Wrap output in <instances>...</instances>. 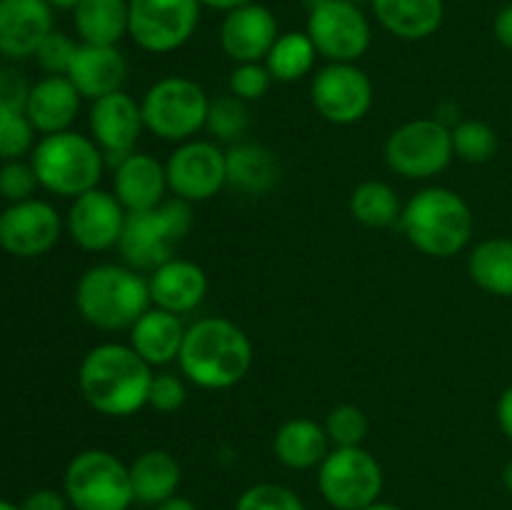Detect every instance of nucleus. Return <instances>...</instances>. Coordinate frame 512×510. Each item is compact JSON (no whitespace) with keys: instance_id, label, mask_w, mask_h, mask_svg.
<instances>
[{"instance_id":"nucleus-1","label":"nucleus","mask_w":512,"mask_h":510,"mask_svg":"<svg viewBox=\"0 0 512 510\" xmlns=\"http://www.w3.org/2000/svg\"><path fill=\"white\" fill-rule=\"evenodd\" d=\"M153 368L130 343H100L83 355L78 388L85 403L105 418H130L148 405Z\"/></svg>"},{"instance_id":"nucleus-2","label":"nucleus","mask_w":512,"mask_h":510,"mask_svg":"<svg viewBox=\"0 0 512 510\" xmlns=\"http://www.w3.org/2000/svg\"><path fill=\"white\" fill-rule=\"evenodd\" d=\"M178 365L180 375L198 388H235L253 368V343L230 318L208 315L185 328Z\"/></svg>"},{"instance_id":"nucleus-3","label":"nucleus","mask_w":512,"mask_h":510,"mask_svg":"<svg viewBox=\"0 0 512 510\" xmlns=\"http://www.w3.org/2000/svg\"><path fill=\"white\" fill-rule=\"evenodd\" d=\"M398 228L423 255L453 258L468 248L475 218L463 195L443 185H430L403 205Z\"/></svg>"},{"instance_id":"nucleus-4","label":"nucleus","mask_w":512,"mask_h":510,"mask_svg":"<svg viewBox=\"0 0 512 510\" xmlns=\"http://www.w3.org/2000/svg\"><path fill=\"white\" fill-rule=\"evenodd\" d=\"M153 305L148 278L128 263H98L80 275L75 285V308L95 330H130Z\"/></svg>"},{"instance_id":"nucleus-5","label":"nucleus","mask_w":512,"mask_h":510,"mask_svg":"<svg viewBox=\"0 0 512 510\" xmlns=\"http://www.w3.org/2000/svg\"><path fill=\"white\" fill-rule=\"evenodd\" d=\"M40 188L58 198H78L98 188L103 170L108 165L103 150L90 135L78 130L43 135L30 153Z\"/></svg>"},{"instance_id":"nucleus-6","label":"nucleus","mask_w":512,"mask_h":510,"mask_svg":"<svg viewBox=\"0 0 512 510\" xmlns=\"http://www.w3.org/2000/svg\"><path fill=\"white\" fill-rule=\"evenodd\" d=\"M193 228V208L185 200H165L150 210L128 213L118 250L123 263L140 273H150L158 265L175 258L178 245Z\"/></svg>"},{"instance_id":"nucleus-7","label":"nucleus","mask_w":512,"mask_h":510,"mask_svg":"<svg viewBox=\"0 0 512 510\" xmlns=\"http://www.w3.org/2000/svg\"><path fill=\"white\" fill-rule=\"evenodd\" d=\"M210 95L203 85L185 75H165L145 90L140 100L148 133L165 143H185L205 130Z\"/></svg>"},{"instance_id":"nucleus-8","label":"nucleus","mask_w":512,"mask_h":510,"mask_svg":"<svg viewBox=\"0 0 512 510\" xmlns=\"http://www.w3.org/2000/svg\"><path fill=\"white\" fill-rule=\"evenodd\" d=\"M63 493L73 510H130L135 503L130 468L103 448L73 455L63 475Z\"/></svg>"},{"instance_id":"nucleus-9","label":"nucleus","mask_w":512,"mask_h":510,"mask_svg":"<svg viewBox=\"0 0 512 510\" xmlns=\"http://www.w3.org/2000/svg\"><path fill=\"white\" fill-rule=\"evenodd\" d=\"M453 158V130L438 118L408 120L385 140V163L405 180L435 178Z\"/></svg>"},{"instance_id":"nucleus-10","label":"nucleus","mask_w":512,"mask_h":510,"mask_svg":"<svg viewBox=\"0 0 512 510\" xmlns=\"http://www.w3.org/2000/svg\"><path fill=\"white\" fill-rule=\"evenodd\" d=\"M385 475L370 450L333 448L318 468V490L333 510H363L378 503Z\"/></svg>"},{"instance_id":"nucleus-11","label":"nucleus","mask_w":512,"mask_h":510,"mask_svg":"<svg viewBox=\"0 0 512 510\" xmlns=\"http://www.w3.org/2000/svg\"><path fill=\"white\" fill-rule=\"evenodd\" d=\"M200 10V0H128V35L145 53H175L198 30Z\"/></svg>"},{"instance_id":"nucleus-12","label":"nucleus","mask_w":512,"mask_h":510,"mask_svg":"<svg viewBox=\"0 0 512 510\" xmlns=\"http://www.w3.org/2000/svg\"><path fill=\"white\" fill-rule=\"evenodd\" d=\"M305 33L328 63H358L373 43V28L360 5L318 0L310 5Z\"/></svg>"},{"instance_id":"nucleus-13","label":"nucleus","mask_w":512,"mask_h":510,"mask_svg":"<svg viewBox=\"0 0 512 510\" xmlns=\"http://www.w3.org/2000/svg\"><path fill=\"white\" fill-rule=\"evenodd\" d=\"M165 175L175 198L190 205L205 203L228 185L225 150L215 140H185L165 160Z\"/></svg>"},{"instance_id":"nucleus-14","label":"nucleus","mask_w":512,"mask_h":510,"mask_svg":"<svg viewBox=\"0 0 512 510\" xmlns=\"http://www.w3.org/2000/svg\"><path fill=\"white\" fill-rule=\"evenodd\" d=\"M310 100L328 123L355 125L373 108V80L355 63H328L315 73Z\"/></svg>"},{"instance_id":"nucleus-15","label":"nucleus","mask_w":512,"mask_h":510,"mask_svg":"<svg viewBox=\"0 0 512 510\" xmlns=\"http://www.w3.org/2000/svg\"><path fill=\"white\" fill-rule=\"evenodd\" d=\"M60 235L63 218L48 200H20L0 213V248L13 258H40L55 248Z\"/></svg>"},{"instance_id":"nucleus-16","label":"nucleus","mask_w":512,"mask_h":510,"mask_svg":"<svg viewBox=\"0 0 512 510\" xmlns=\"http://www.w3.org/2000/svg\"><path fill=\"white\" fill-rule=\"evenodd\" d=\"M128 210L120 205L113 190L93 188L73 198L65 218L70 240L88 253H105L118 248Z\"/></svg>"},{"instance_id":"nucleus-17","label":"nucleus","mask_w":512,"mask_h":510,"mask_svg":"<svg viewBox=\"0 0 512 510\" xmlns=\"http://www.w3.org/2000/svg\"><path fill=\"white\" fill-rule=\"evenodd\" d=\"M88 128L90 138L103 150L105 160L115 165L125 155L138 150L140 133L145 130L143 110L133 95L118 90L90 103Z\"/></svg>"},{"instance_id":"nucleus-18","label":"nucleus","mask_w":512,"mask_h":510,"mask_svg":"<svg viewBox=\"0 0 512 510\" xmlns=\"http://www.w3.org/2000/svg\"><path fill=\"white\" fill-rule=\"evenodd\" d=\"M280 35L278 18L258 0L225 13L220 25V48L233 63H263Z\"/></svg>"},{"instance_id":"nucleus-19","label":"nucleus","mask_w":512,"mask_h":510,"mask_svg":"<svg viewBox=\"0 0 512 510\" xmlns=\"http://www.w3.org/2000/svg\"><path fill=\"white\" fill-rule=\"evenodd\" d=\"M53 8L45 0H0V55L33 58L53 33Z\"/></svg>"},{"instance_id":"nucleus-20","label":"nucleus","mask_w":512,"mask_h":510,"mask_svg":"<svg viewBox=\"0 0 512 510\" xmlns=\"http://www.w3.org/2000/svg\"><path fill=\"white\" fill-rule=\"evenodd\" d=\"M168 190L165 163L155 155L135 150L113 165V195L128 213H140L165 203Z\"/></svg>"},{"instance_id":"nucleus-21","label":"nucleus","mask_w":512,"mask_h":510,"mask_svg":"<svg viewBox=\"0 0 512 510\" xmlns=\"http://www.w3.org/2000/svg\"><path fill=\"white\" fill-rule=\"evenodd\" d=\"M148 288L155 308L185 315L203 305L205 295H208V275L198 263L175 255L168 263L150 270Z\"/></svg>"},{"instance_id":"nucleus-22","label":"nucleus","mask_w":512,"mask_h":510,"mask_svg":"<svg viewBox=\"0 0 512 510\" xmlns=\"http://www.w3.org/2000/svg\"><path fill=\"white\" fill-rule=\"evenodd\" d=\"M70 83L85 100H98L103 95L123 90L128 80V58L118 45L80 43L68 70Z\"/></svg>"},{"instance_id":"nucleus-23","label":"nucleus","mask_w":512,"mask_h":510,"mask_svg":"<svg viewBox=\"0 0 512 510\" xmlns=\"http://www.w3.org/2000/svg\"><path fill=\"white\" fill-rule=\"evenodd\" d=\"M83 105V95L78 93L68 75H45L35 85H30L25 115L33 128L43 135L63 133L75 123Z\"/></svg>"},{"instance_id":"nucleus-24","label":"nucleus","mask_w":512,"mask_h":510,"mask_svg":"<svg viewBox=\"0 0 512 510\" xmlns=\"http://www.w3.org/2000/svg\"><path fill=\"white\" fill-rule=\"evenodd\" d=\"M185 328L188 325L180 315L150 305L128 330V343L150 368H163V365L178 363Z\"/></svg>"},{"instance_id":"nucleus-25","label":"nucleus","mask_w":512,"mask_h":510,"mask_svg":"<svg viewBox=\"0 0 512 510\" xmlns=\"http://www.w3.org/2000/svg\"><path fill=\"white\" fill-rule=\"evenodd\" d=\"M330 450L333 445L325 425L313 418H290L275 430L273 453L290 470L320 468Z\"/></svg>"},{"instance_id":"nucleus-26","label":"nucleus","mask_w":512,"mask_h":510,"mask_svg":"<svg viewBox=\"0 0 512 510\" xmlns=\"http://www.w3.org/2000/svg\"><path fill=\"white\" fill-rule=\"evenodd\" d=\"M378 23L400 40H425L443 25V0H370Z\"/></svg>"},{"instance_id":"nucleus-27","label":"nucleus","mask_w":512,"mask_h":510,"mask_svg":"<svg viewBox=\"0 0 512 510\" xmlns=\"http://www.w3.org/2000/svg\"><path fill=\"white\" fill-rule=\"evenodd\" d=\"M225 165H228V185L243 195H265L278 185L280 163L270 148L260 143L230 145L225 150Z\"/></svg>"},{"instance_id":"nucleus-28","label":"nucleus","mask_w":512,"mask_h":510,"mask_svg":"<svg viewBox=\"0 0 512 510\" xmlns=\"http://www.w3.org/2000/svg\"><path fill=\"white\" fill-rule=\"evenodd\" d=\"M130 468V483H133L135 503L143 505H160L163 500L178 495L183 470H180L178 458L168 450H145L140 453Z\"/></svg>"},{"instance_id":"nucleus-29","label":"nucleus","mask_w":512,"mask_h":510,"mask_svg":"<svg viewBox=\"0 0 512 510\" xmlns=\"http://www.w3.org/2000/svg\"><path fill=\"white\" fill-rule=\"evenodd\" d=\"M73 25L80 43L118 45L128 35V0H80Z\"/></svg>"},{"instance_id":"nucleus-30","label":"nucleus","mask_w":512,"mask_h":510,"mask_svg":"<svg viewBox=\"0 0 512 510\" xmlns=\"http://www.w3.org/2000/svg\"><path fill=\"white\" fill-rule=\"evenodd\" d=\"M468 275L485 293L512 298V238L480 240L470 250Z\"/></svg>"},{"instance_id":"nucleus-31","label":"nucleus","mask_w":512,"mask_h":510,"mask_svg":"<svg viewBox=\"0 0 512 510\" xmlns=\"http://www.w3.org/2000/svg\"><path fill=\"white\" fill-rule=\"evenodd\" d=\"M315 60H318V50L310 35L290 30V33L278 35L263 63L275 83H298L305 75L313 73Z\"/></svg>"},{"instance_id":"nucleus-32","label":"nucleus","mask_w":512,"mask_h":510,"mask_svg":"<svg viewBox=\"0 0 512 510\" xmlns=\"http://www.w3.org/2000/svg\"><path fill=\"white\" fill-rule=\"evenodd\" d=\"M350 215L365 228H390L398 225L403 203L393 185L385 180H365L350 193Z\"/></svg>"},{"instance_id":"nucleus-33","label":"nucleus","mask_w":512,"mask_h":510,"mask_svg":"<svg viewBox=\"0 0 512 510\" xmlns=\"http://www.w3.org/2000/svg\"><path fill=\"white\" fill-rule=\"evenodd\" d=\"M453 153L455 158L470 165H483L498 155L500 140L493 125L485 120L468 118L453 125Z\"/></svg>"},{"instance_id":"nucleus-34","label":"nucleus","mask_w":512,"mask_h":510,"mask_svg":"<svg viewBox=\"0 0 512 510\" xmlns=\"http://www.w3.org/2000/svg\"><path fill=\"white\" fill-rule=\"evenodd\" d=\"M250 128V110L248 103L238 100L235 95H218L210 98L208 120H205V130L215 143L235 145L248 135Z\"/></svg>"},{"instance_id":"nucleus-35","label":"nucleus","mask_w":512,"mask_h":510,"mask_svg":"<svg viewBox=\"0 0 512 510\" xmlns=\"http://www.w3.org/2000/svg\"><path fill=\"white\" fill-rule=\"evenodd\" d=\"M323 425L333 448H355V445H363L370 433L368 415H365L363 408H358L353 403L335 405Z\"/></svg>"},{"instance_id":"nucleus-36","label":"nucleus","mask_w":512,"mask_h":510,"mask_svg":"<svg viewBox=\"0 0 512 510\" xmlns=\"http://www.w3.org/2000/svg\"><path fill=\"white\" fill-rule=\"evenodd\" d=\"M235 510H305V503L288 485L258 483L240 493Z\"/></svg>"},{"instance_id":"nucleus-37","label":"nucleus","mask_w":512,"mask_h":510,"mask_svg":"<svg viewBox=\"0 0 512 510\" xmlns=\"http://www.w3.org/2000/svg\"><path fill=\"white\" fill-rule=\"evenodd\" d=\"M35 133L38 130L25 113L0 115V160H23V155L33 153Z\"/></svg>"},{"instance_id":"nucleus-38","label":"nucleus","mask_w":512,"mask_h":510,"mask_svg":"<svg viewBox=\"0 0 512 510\" xmlns=\"http://www.w3.org/2000/svg\"><path fill=\"white\" fill-rule=\"evenodd\" d=\"M273 83L275 80L265 68V63H235L228 78V93L243 103H255V100L268 95Z\"/></svg>"},{"instance_id":"nucleus-39","label":"nucleus","mask_w":512,"mask_h":510,"mask_svg":"<svg viewBox=\"0 0 512 510\" xmlns=\"http://www.w3.org/2000/svg\"><path fill=\"white\" fill-rule=\"evenodd\" d=\"M78 45V40L70 38L68 33L53 30V33L40 43V48L35 50L33 58L48 75H68Z\"/></svg>"},{"instance_id":"nucleus-40","label":"nucleus","mask_w":512,"mask_h":510,"mask_svg":"<svg viewBox=\"0 0 512 510\" xmlns=\"http://www.w3.org/2000/svg\"><path fill=\"white\" fill-rule=\"evenodd\" d=\"M40 188L38 175H35L33 163L25 160H8L0 168V198L8 203H20V200L33 198L35 190Z\"/></svg>"},{"instance_id":"nucleus-41","label":"nucleus","mask_w":512,"mask_h":510,"mask_svg":"<svg viewBox=\"0 0 512 510\" xmlns=\"http://www.w3.org/2000/svg\"><path fill=\"white\" fill-rule=\"evenodd\" d=\"M188 380L178 373H158L150 385L148 405L158 413H175L188 400Z\"/></svg>"},{"instance_id":"nucleus-42","label":"nucleus","mask_w":512,"mask_h":510,"mask_svg":"<svg viewBox=\"0 0 512 510\" xmlns=\"http://www.w3.org/2000/svg\"><path fill=\"white\" fill-rule=\"evenodd\" d=\"M28 93L30 85L25 83L23 75L18 70L0 65V115L25 113Z\"/></svg>"},{"instance_id":"nucleus-43","label":"nucleus","mask_w":512,"mask_h":510,"mask_svg":"<svg viewBox=\"0 0 512 510\" xmlns=\"http://www.w3.org/2000/svg\"><path fill=\"white\" fill-rule=\"evenodd\" d=\"M70 503L65 498L63 490L53 488H38L33 493L25 495V500L20 503V510H68Z\"/></svg>"},{"instance_id":"nucleus-44","label":"nucleus","mask_w":512,"mask_h":510,"mask_svg":"<svg viewBox=\"0 0 512 510\" xmlns=\"http://www.w3.org/2000/svg\"><path fill=\"white\" fill-rule=\"evenodd\" d=\"M495 418H498V425H500V430H503L505 438L512 443V383L503 390V395L498 398Z\"/></svg>"},{"instance_id":"nucleus-45","label":"nucleus","mask_w":512,"mask_h":510,"mask_svg":"<svg viewBox=\"0 0 512 510\" xmlns=\"http://www.w3.org/2000/svg\"><path fill=\"white\" fill-rule=\"evenodd\" d=\"M493 33L505 50H512V3L505 5L493 23Z\"/></svg>"},{"instance_id":"nucleus-46","label":"nucleus","mask_w":512,"mask_h":510,"mask_svg":"<svg viewBox=\"0 0 512 510\" xmlns=\"http://www.w3.org/2000/svg\"><path fill=\"white\" fill-rule=\"evenodd\" d=\"M153 510H198V505H195L190 498H185V495H173V498H168V500H163L160 505H155Z\"/></svg>"},{"instance_id":"nucleus-47","label":"nucleus","mask_w":512,"mask_h":510,"mask_svg":"<svg viewBox=\"0 0 512 510\" xmlns=\"http://www.w3.org/2000/svg\"><path fill=\"white\" fill-rule=\"evenodd\" d=\"M248 3H255V0H200V5H203V8L220 10V13H230V10L240 8V5H248Z\"/></svg>"},{"instance_id":"nucleus-48","label":"nucleus","mask_w":512,"mask_h":510,"mask_svg":"<svg viewBox=\"0 0 512 510\" xmlns=\"http://www.w3.org/2000/svg\"><path fill=\"white\" fill-rule=\"evenodd\" d=\"M45 3L53 10H75V5H78L80 0H45Z\"/></svg>"},{"instance_id":"nucleus-49","label":"nucleus","mask_w":512,"mask_h":510,"mask_svg":"<svg viewBox=\"0 0 512 510\" xmlns=\"http://www.w3.org/2000/svg\"><path fill=\"white\" fill-rule=\"evenodd\" d=\"M503 485H505V490L512 495V458L505 463V468H503Z\"/></svg>"},{"instance_id":"nucleus-50","label":"nucleus","mask_w":512,"mask_h":510,"mask_svg":"<svg viewBox=\"0 0 512 510\" xmlns=\"http://www.w3.org/2000/svg\"><path fill=\"white\" fill-rule=\"evenodd\" d=\"M363 510H403V508H398V505H393V503H383V500H378V503L368 505V508H363Z\"/></svg>"},{"instance_id":"nucleus-51","label":"nucleus","mask_w":512,"mask_h":510,"mask_svg":"<svg viewBox=\"0 0 512 510\" xmlns=\"http://www.w3.org/2000/svg\"><path fill=\"white\" fill-rule=\"evenodd\" d=\"M0 510H20V505H15V503H10V500L0 498Z\"/></svg>"},{"instance_id":"nucleus-52","label":"nucleus","mask_w":512,"mask_h":510,"mask_svg":"<svg viewBox=\"0 0 512 510\" xmlns=\"http://www.w3.org/2000/svg\"><path fill=\"white\" fill-rule=\"evenodd\" d=\"M348 3H355V5H363V3H370V0H348Z\"/></svg>"},{"instance_id":"nucleus-53","label":"nucleus","mask_w":512,"mask_h":510,"mask_svg":"<svg viewBox=\"0 0 512 510\" xmlns=\"http://www.w3.org/2000/svg\"><path fill=\"white\" fill-rule=\"evenodd\" d=\"M308 3H310V5H313V3H318V0H308Z\"/></svg>"}]
</instances>
